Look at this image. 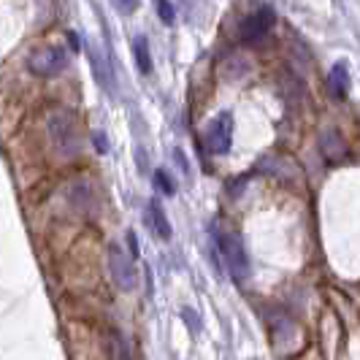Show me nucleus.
Masks as SVG:
<instances>
[{
  "label": "nucleus",
  "mask_w": 360,
  "mask_h": 360,
  "mask_svg": "<svg viewBox=\"0 0 360 360\" xmlns=\"http://www.w3.org/2000/svg\"><path fill=\"white\" fill-rule=\"evenodd\" d=\"M49 139H52L54 152L65 160L76 158L82 152V139H79V122L71 111H54L49 117Z\"/></svg>",
  "instance_id": "1"
},
{
  "label": "nucleus",
  "mask_w": 360,
  "mask_h": 360,
  "mask_svg": "<svg viewBox=\"0 0 360 360\" xmlns=\"http://www.w3.org/2000/svg\"><path fill=\"white\" fill-rule=\"evenodd\" d=\"M217 250L225 260V269L231 271L236 282H247L250 279V255L244 250L241 236L233 231H219L217 233Z\"/></svg>",
  "instance_id": "2"
},
{
  "label": "nucleus",
  "mask_w": 360,
  "mask_h": 360,
  "mask_svg": "<svg viewBox=\"0 0 360 360\" xmlns=\"http://www.w3.org/2000/svg\"><path fill=\"white\" fill-rule=\"evenodd\" d=\"M27 68L41 79H52L68 68V52L63 46H38L27 60Z\"/></svg>",
  "instance_id": "3"
},
{
  "label": "nucleus",
  "mask_w": 360,
  "mask_h": 360,
  "mask_svg": "<svg viewBox=\"0 0 360 360\" xmlns=\"http://www.w3.org/2000/svg\"><path fill=\"white\" fill-rule=\"evenodd\" d=\"M108 271H111L114 285L120 290H133L139 285V274H136V266H133V257L120 244L108 247Z\"/></svg>",
  "instance_id": "4"
},
{
  "label": "nucleus",
  "mask_w": 360,
  "mask_h": 360,
  "mask_svg": "<svg viewBox=\"0 0 360 360\" xmlns=\"http://www.w3.org/2000/svg\"><path fill=\"white\" fill-rule=\"evenodd\" d=\"M274 25H276V11L271 6H260L257 11H252L250 17L238 25V38L244 44L260 41V38H266L274 30Z\"/></svg>",
  "instance_id": "5"
},
{
  "label": "nucleus",
  "mask_w": 360,
  "mask_h": 360,
  "mask_svg": "<svg viewBox=\"0 0 360 360\" xmlns=\"http://www.w3.org/2000/svg\"><path fill=\"white\" fill-rule=\"evenodd\" d=\"M231 141H233V117H231L228 111H222L219 117L212 120V125H209L206 146H209V152H214V155H228Z\"/></svg>",
  "instance_id": "6"
},
{
  "label": "nucleus",
  "mask_w": 360,
  "mask_h": 360,
  "mask_svg": "<svg viewBox=\"0 0 360 360\" xmlns=\"http://www.w3.org/2000/svg\"><path fill=\"white\" fill-rule=\"evenodd\" d=\"M144 219H146V225L155 231L158 238H162V241H168V238H171L174 231H171V222H168V217H165V212H162L160 200H155V198L149 200V212H146Z\"/></svg>",
  "instance_id": "7"
},
{
  "label": "nucleus",
  "mask_w": 360,
  "mask_h": 360,
  "mask_svg": "<svg viewBox=\"0 0 360 360\" xmlns=\"http://www.w3.org/2000/svg\"><path fill=\"white\" fill-rule=\"evenodd\" d=\"M347 87H349V71H347L344 63H336L330 68V73H328V90H330V95L336 101H342L344 95H347Z\"/></svg>",
  "instance_id": "8"
},
{
  "label": "nucleus",
  "mask_w": 360,
  "mask_h": 360,
  "mask_svg": "<svg viewBox=\"0 0 360 360\" xmlns=\"http://www.w3.org/2000/svg\"><path fill=\"white\" fill-rule=\"evenodd\" d=\"M133 57H136V65H139V71L149 76L152 73V54H149V44H146L144 36H139L133 41Z\"/></svg>",
  "instance_id": "9"
},
{
  "label": "nucleus",
  "mask_w": 360,
  "mask_h": 360,
  "mask_svg": "<svg viewBox=\"0 0 360 360\" xmlns=\"http://www.w3.org/2000/svg\"><path fill=\"white\" fill-rule=\"evenodd\" d=\"M155 184L160 187L162 195H174V193H176V184L168 176V171H158V174H155Z\"/></svg>",
  "instance_id": "10"
},
{
  "label": "nucleus",
  "mask_w": 360,
  "mask_h": 360,
  "mask_svg": "<svg viewBox=\"0 0 360 360\" xmlns=\"http://www.w3.org/2000/svg\"><path fill=\"white\" fill-rule=\"evenodd\" d=\"M158 14L165 25H174V19H176V8H174V3L171 0H158Z\"/></svg>",
  "instance_id": "11"
},
{
  "label": "nucleus",
  "mask_w": 360,
  "mask_h": 360,
  "mask_svg": "<svg viewBox=\"0 0 360 360\" xmlns=\"http://www.w3.org/2000/svg\"><path fill=\"white\" fill-rule=\"evenodd\" d=\"M111 3H114V8L120 14H133L139 8V0H111Z\"/></svg>",
  "instance_id": "12"
},
{
  "label": "nucleus",
  "mask_w": 360,
  "mask_h": 360,
  "mask_svg": "<svg viewBox=\"0 0 360 360\" xmlns=\"http://www.w3.org/2000/svg\"><path fill=\"white\" fill-rule=\"evenodd\" d=\"M92 139H95V149L101 152V155H106L108 152V139L103 133H92Z\"/></svg>",
  "instance_id": "13"
},
{
  "label": "nucleus",
  "mask_w": 360,
  "mask_h": 360,
  "mask_svg": "<svg viewBox=\"0 0 360 360\" xmlns=\"http://www.w3.org/2000/svg\"><path fill=\"white\" fill-rule=\"evenodd\" d=\"M181 317L187 320V325L193 323V328H195V330L200 328V325H198V314H195V311H190V309H181Z\"/></svg>",
  "instance_id": "14"
},
{
  "label": "nucleus",
  "mask_w": 360,
  "mask_h": 360,
  "mask_svg": "<svg viewBox=\"0 0 360 360\" xmlns=\"http://www.w3.org/2000/svg\"><path fill=\"white\" fill-rule=\"evenodd\" d=\"M127 241H130V257H139V244H136V236H133V231L127 233Z\"/></svg>",
  "instance_id": "15"
}]
</instances>
